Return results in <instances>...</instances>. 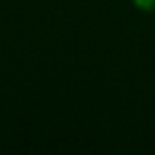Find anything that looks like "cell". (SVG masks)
<instances>
[{
    "instance_id": "1",
    "label": "cell",
    "mask_w": 155,
    "mask_h": 155,
    "mask_svg": "<svg viewBox=\"0 0 155 155\" xmlns=\"http://www.w3.org/2000/svg\"><path fill=\"white\" fill-rule=\"evenodd\" d=\"M136 4L140 8H145V10H149V8L155 4V0H136Z\"/></svg>"
}]
</instances>
